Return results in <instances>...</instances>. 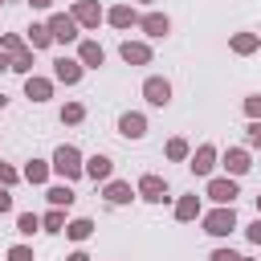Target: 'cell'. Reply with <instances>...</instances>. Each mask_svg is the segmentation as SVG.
<instances>
[{
    "instance_id": "52a82bcc",
    "label": "cell",
    "mask_w": 261,
    "mask_h": 261,
    "mask_svg": "<svg viewBox=\"0 0 261 261\" xmlns=\"http://www.w3.org/2000/svg\"><path fill=\"white\" fill-rule=\"evenodd\" d=\"M220 167H224V175L241 179V175L253 171V151H249V147H228V151L220 155Z\"/></svg>"
},
{
    "instance_id": "8992f818",
    "label": "cell",
    "mask_w": 261,
    "mask_h": 261,
    "mask_svg": "<svg viewBox=\"0 0 261 261\" xmlns=\"http://www.w3.org/2000/svg\"><path fill=\"white\" fill-rule=\"evenodd\" d=\"M45 24H49L53 45H73V41H77V33H82V29H77V20H73L69 12H53Z\"/></svg>"
},
{
    "instance_id": "7c38bea8",
    "label": "cell",
    "mask_w": 261,
    "mask_h": 261,
    "mask_svg": "<svg viewBox=\"0 0 261 261\" xmlns=\"http://www.w3.org/2000/svg\"><path fill=\"white\" fill-rule=\"evenodd\" d=\"M86 77V65L77 61V57H57L53 61V82H61V86H77Z\"/></svg>"
},
{
    "instance_id": "277c9868",
    "label": "cell",
    "mask_w": 261,
    "mask_h": 261,
    "mask_svg": "<svg viewBox=\"0 0 261 261\" xmlns=\"http://www.w3.org/2000/svg\"><path fill=\"white\" fill-rule=\"evenodd\" d=\"M135 196H139V200H147V204H167V200H171V192H167V179H163V175H155V171L139 175V184H135Z\"/></svg>"
},
{
    "instance_id": "d4e9b609",
    "label": "cell",
    "mask_w": 261,
    "mask_h": 261,
    "mask_svg": "<svg viewBox=\"0 0 261 261\" xmlns=\"http://www.w3.org/2000/svg\"><path fill=\"white\" fill-rule=\"evenodd\" d=\"M163 155H167L171 163H188V155H192V143H188L184 135H171V139H167V147H163Z\"/></svg>"
},
{
    "instance_id": "603a6c76",
    "label": "cell",
    "mask_w": 261,
    "mask_h": 261,
    "mask_svg": "<svg viewBox=\"0 0 261 261\" xmlns=\"http://www.w3.org/2000/svg\"><path fill=\"white\" fill-rule=\"evenodd\" d=\"M24 45L37 53V49H49L53 45V37H49V24H41V20H33L29 29H24Z\"/></svg>"
},
{
    "instance_id": "9a60e30c",
    "label": "cell",
    "mask_w": 261,
    "mask_h": 261,
    "mask_svg": "<svg viewBox=\"0 0 261 261\" xmlns=\"http://www.w3.org/2000/svg\"><path fill=\"white\" fill-rule=\"evenodd\" d=\"M102 196H106V204L122 208V204H130V200H135V188H130L126 179H114V175H110V179L102 184Z\"/></svg>"
},
{
    "instance_id": "5b68a950",
    "label": "cell",
    "mask_w": 261,
    "mask_h": 261,
    "mask_svg": "<svg viewBox=\"0 0 261 261\" xmlns=\"http://www.w3.org/2000/svg\"><path fill=\"white\" fill-rule=\"evenodd\" d=\"M204 196H208L212 204H237V196H241V184H237L232 175H208V188H204Z\"/></svg>"
},
{
    "instance_id": "ba28073f",
    "label": "cell",
    "mask_w": 261,
    "mask_h": 261,
    "mask_svg": "<svg viewBox=\"0 0 261 261\" xmlns=\"http://www.w3.org/2000/svg\"><path fill=\"white\" fill-rule=\"evenodd\" d=\"M69 16L77 20V29H98V24L106 20V8H102L98 0H73Z\"/></svg>"
},
{
    "instance_id": "e575fe53",
    "label": "cell",
    "mask_w": 261,
    "mask_h": 261,
    "mask_svg": "<svg viewBox=\"0 0 261 261\" xmlns=\"http://www.w3.org/2000/svg\"><path fill=\"white\" fill-rule=\"evenodd\" d=\"M208 261H241V253H237V249H224V245H220V249H212V253H208Z\"/></svg>"
},
{
    "instance_id": "30bf717a",
    "label": "cell",
    "mask_w": 261,
    "mask_h": 261,
    "mask_svg": "<svg viewBox=\"0 0 261 261\" xmlns=\"http://www.w3.org/2000/svg\"><path fill=\"white\" fill-rule=\"evenodd\" d=\"M118 135H122L126 143L147 139V114H139V110H122V114H118Z\"/></svg>"
},
{
    "instance_id": "f6af8a7d",
    "label": "cell",
    "mask_w": 261,
    "mask_h": 261,
    "mask_svg": "<svg viewBox=\"0 0 261 261\" xmlns=\"http://www.w3.org/2000/svg\"><path fill=\"white\" fill-rule=\"evenodd\" d=\"M0 4H4V0H0Z\"/></svg>"
},
{
    "instance_id": "44dd1931",
    "label": "cell",
    "mask_w": 261,
    "mask_h": 261,
    "mask_svg": "<svg viewBox=\"0 0 261 261\" xmlns=\"http://www.w3.org/2000/svg\"><path fill=\"white\" fill-rule=\"evenodd\" d=\"M77 61L86 69H98V65H106V49L98 41H77Z\"/></svg>"
},
{
    "instance_id": "ac0fdd59",
    "label": "cell",
    "mask_w": 261,
    "mask_h": 261,
    "mask_svg": "<svg viewBox=\"0 0 261 261\" xmlns=\"http://www.w3.org/2000/svg\"><path fill=\"white\" fill-rule=\"evenodd\" d=\"M106 24H114V29H135V24H139V12H135V4L126 0V4H114V8H106Z\"/></svg>"
},
{
    "instance_id": "ffe728a7",
    "label": "cell",
    "mask_w": 261,
    "mask_h": 261,
    "mask_svg": "<svg viewBox=\"0 0 261 261\" xmlns=\"http://www.w3.org/2000/svg\"><path fill=\"white\" fill-rule=\"evenodd\" d=\"M228 49H232L237 57H253V53L261 49V33H232V37H228Z\"/></svg>"
},
{
    "instance_id": "836d02e7",
    "label": "cell",
    "mask_w": 261,
    "mask_h": 261,
    "mask_svg": "<svg viewBox=\"0 0 261 261\" xmlns=\"http://www.w3.org/2000/svg\"><path fill=\"white\" fill-rule=\"evenodd\" d=\"M245 241H249V245H261V216L245 224Z\"/></svg>"
},
{
    "instance_id": "f35d334b",
    "label": "cell",
    "mask_w": 261,
    "mask_h": 261,
    "mask_svg": "<svg viewBox=\"0 0 261 261\" xmlns=\"http://www.w3.org/2000/svg\"><path fill=\"white\" fill-rule=\"evenodd\" d=\"M29 4H33V12H49L53 8V0H29Z\"/></svg>"
},
{
    "instance_id": "6da1fadb",
    "label": "cell",
    "mask_w": 261,
    "mask_h": 261,
    "mask_svg": "<svg viewBox=\"0 0 261 261\" xmlns=\"http://www.w3.org/2000/svg\"><path fill=\"white\" fill-rule=\"evenodd\" d=\"M49 167H53V175H61L65 184H73V179H82V175H86V171H82V167H86V155H82L73 143H61V147L53 151Z\"/></svg>"
},
{
    "instance_id": "8d00e7d4",
    "label": "cell",
    "mask_w": 261,
    "mask_h": 261,
    "mask_svg": "<svg viewBox=\"0 0 261 261\" xmlns=\"http://www.w3.org/2000/svg\"><path fill=\"white\" fill-rule=\"evenodd\" d=\"M12 212V188H0V216Z\"/></svg>"
},
{
    "instance_id": "f1b7e54d",
    "label": "cell",
    "mask_w": 261,
    "mask_h": 261,
    "mask_svg": "<svg viewBox=\"0 0 261 261\" xmlns=\"http://www.w3.org/2000/svg\"><path fill=\"white\" fill-rule=\"evenodd\" d=\"M16 232H20V237L41 232V216H37V212H20V216H16Z\"/></svg>"
},
{
    "instance_id": "cb8c5ba5",
    "label": "cell",
    "mask_w": 261,
    "mask_h": 261,
    "mask_svg": "<svg viewBox=\"0 0 261 261\" xmlns=\"http://www.w3.org/2000/svg\"><path fill=\"white\" fill-rule=\"evenodd\" d=\"M65 237L77 241V245L90 241V237H94V220H90V216H73V220H65Z\"/></svg>"
},
{
    "instance_id": "b9f144b4",
    "label": "cell",
    "mask_w": 261,
    "mask_h": 261,
    "mask_svg": "<svg viewBox=\"0 0 261 261\" xmlns=\"http://www.w3.org/2000/svg\"><path fill=\"white\" fill-rule=\"evenodd\" d=\"M257 216H261V196H257Z\"/></svg>"
},
{
    "instance_id": "d590c367",
    "label": "cell",
    "mask_w": 261,
    "mask_h": 261,
    "mask_svg": "<svg viewBox=\"0 0 261 261\" xmlns=\"http://www.w3.org/2000/svg\"><path fill=\"white\" fill-rule=\"evenodd\" d=\"M245 118H261V94H249L245 98Z\"/></svg>"
},
{
    "instance_id": "d6986e66",
    "label": "cell",
    "mask_w": 261,
    "mask_h": 261,
    "mask_svg": "<svg viewBox=\"0 0 261 261\" xmlns=\"http://www.w3.org/2000/svg\"><path fill=\"white\" fill-rule=\"evenodd\" d=\"M171 212H175V220H179V224H192V220H200V212H204V200H200V196H179Z\"/></svg>"
},
{
    "instance_id": "60d3db41",
    "label": "cell",
    "mask_w": 261,
    "mask_h": 261,
    "mask_svg": "<svg viewBox=\"0 0 261 261\" xmlns=\"http://www.w3.org/2000/svg\"><path fill=\"white\" fill-rule=\"evenodd\" d=\"M4 106H8V98H4V94H0V110H4Z\"/></svg>"
},
{
    "instance_id": "4dcf8cb0",
    "label": "cell",
    "mask_w": 261,
    "mask_h": 261,
    "mask_svg": "<svg viewBox=\"0 0 261 261\" xmlns=\"http://www.w3.org/2000/svg\"><path fill=\"white\" fill-rule=\"evenodd\" d=\"M245 147H249V151H261V118H249V126H245Z\"/></svg>"
},
{
    "instance_id": "4fadbf2b",
    "label": "cell",
    "mask_w": 261,
    "mask_h": 261,
    "mask_svg": "<svg viewBox=\"0 0 261 261\" xmlns=\"http://www.w3.org/2000/svg\"><path fill=\"white\" fill-rule=\"evenodd\" d=\"M118 57H122L126 65H151V57H155V53H151V45H147V41H130V37H126V41L118 45Z\"/></svg>"
},
{
    "instance_id": "3957f363",
    "label": "cell",
    "mask_w": 261,
    "mask_h": 261,
    "mask_svg": "<svg viewBox=\"0 0 261 261\" xmlns=\"http://www.w3.org/2000/svg\"><path fill=\"white\" fill-rule=\"evenodd\" d=\"M216 163H220V151H216V143H200V147L188 155V171H192L196 179H208V175L216 171Z\"/></svg>"
},
{
    "instance_id": "7bdbcfd3",
    "label": "cell",
    "mask_w": 261,
    "mask_h": 261,
    "mask_svg": "<svg viewBox=\"0 0 261 261\" xmlns=\"http://www.w3.org/2000/svg\"><path fill=\"white\" fill-rule=\"evenodd\" d=\"M135 4H155V0H135Z\"/></svg>"
},
{
    "instance_id": "484cf974",
    "label": "cell",
    "mask_w": 261,
    "mask_h": 261,
    "mask_svg": "<svg viewBox=\"0 0 261 261\" xmlns=\"http://www.w3.org/2000/svg\"><path fill=\"white\" fill-rule=\"evenodd\" d=\"M8 69H12V73H20V77H29V73H33V49L12 53V57H8Z\"/></svg>"
},
{
    "instance_id": "8fae6325",
    "label": "cell",
    "mask_w": 261,
    "mask_h": 261,
    "mask_svg": "<svg viewBox=\"0 0 261 261\" xmlns=\"http://www.w3.org/2000/svg\"><path fill=\"white\" fill-rule=\"evenodd\" d=\"M139 29H143V37L159 41V37H167V33H171V16H167V12H159V8H151V12H143V16H139Z\"/></svg>"
},
{
    "instance_id": "1f68e13d",
    "label": "cell",
    "mask_w": 261,
    "mask_h": 261,
    "mask_svg": "<svg viewBox=\"0 0 261 261\" xmlns=\"http://www.w3.org/2000/svg\"><path fill=\"white\" fill-rule=\"evenodd\" d=\"M20 184V171L12 163H0V188H16Z\"/></svg>"
},
{
    "instance_id": "4316f807",
    "label": "cell",
    "mask_w": 261,
    "mask_h": 261,
    "mask_svg": "<svg viewBox=\"0 0 261 261\" xmlns=\"http://www.w3.org/2000/svg\"><path fill=\"white\" fill-rule=\"evenodd\" d=\"M57 118H61L65 126H77V122L86 118V102H65V106L57 110Z\"/></svg>"
},
{
    "instance_id": "74e56055",
    "label": "cell",
    "mask_w": 261,
    "mask_h": 261,
    "mask_svg": "<svg viewBox=\"0 0 261 261\" xmlns=\"http://www.w3.org/2000/svg\"><path fill=\"white\" fill-rule=\"evenodd\" d=\"M65 261H94V257H90V253H86V249H73V253H69V257H65Z\"/></svg>"
},
{
    "instance_id": "5bb4252c",
    "label": "cell",
    "mask_w": 261,
    "mask_h": 261,
    "mask_svg": "<svg viewBox=\"0 0 261 261\" xmlns=\"http://www.w3.org/2000/svg\"><path fill=\"white\" fill-rule=\"evenodd\" d=\"M82 171H86V179H94V184H106V179L114 175V159L98 151V155H90V159H86V167H82Z\"/></svg>"
},
{
    "instance_id": "7a4b0ae2",
    "label": "cell",
    "mask_w": 261,
    "mask_h": 261,
    "mask_svg": "<svg viewBox=\"0 0 261 261\" xmlns=\"http://www.w3.org/2000/svg\"><path fill=\"white\" fill-rule=\"evenodd\" d=\"M200 224H204V232H208V237H228L232 228H241V224H237V208H232V204H216V208L200 212Z\"/></svg>"
},
{
    "instance_id": "2e32d148",
    "label": "cell",
    "mask_w": 261,
    "mask_h": 261,
    "mask_svg": "<svg viewBox=\"0 0 261 261\" xmlns=\"http://www.w3.org/2000/svg\"><path fill=\"white\" fill-rule=\"evenodd\" d=\"M24 98H29V102H49V98H53V77L29 73V77H24Z\"/></svg>"
},
{
    "instance_id": "9c48e42d",
    "label": "cell",
    "mask_w": 261,
    "mask_h": 261,
    "mask_svg": "<svg viewBox=\"0 0 261 261\" xmlns=\"http://www.w3.org/2000/svg\"><path fill=\"white\" fill-rule=\"evenodd\" d=\"M143 98H147V106L163 110V106L171 102V82H167V77H159V73L143 77Z\"/></svg>"
},
{
    "instance_id": "7402d4cb",
    "label": "cell",
    "mask_w": 261,
    "mask_h": 261,
    "mask_svg": "<svg viewBox=\"0 0 261 261\" xmlns=\"http://www.w3.org/2000/svg\"><path fill=\"white\" fill-rule=\"evenodd\" d=\"M45 200H49V208H73V200H77V192L61 179V184H49L45 188Z\"/></svg>"
},
{
    "instance_id": "ab89813d",
    "label": "cell",
    "mask_w": 261,
    "mask_h": 261,
    "mask_svg": "<svg viewBox=\"0 0 261 261\" xmlns=\"http://www.w3.org/2000/svg\"><path fill=\"white\" fill-rule=\"evenodd\" d=\"M4 69H8V53L0 49V73H4Z\"/></svg>"
},
{
    "instance_id": "83f0119b",
    "label": "cell",
    "mask_w": 261,
    "mask_h": 261,
    "mask_svg": "<svg viewBox=\"0 0 261 261\" xmlns=\"http://www.w3.org/2000/svg\"><path fill=\"white\" fill-rule=\"evenodd\" d=\"M41 228H45V232H65V208H49V212L41 216Z\"/></svg>"
},
{
    "instance_id": "ee69618b",
    "label": "cell",
    "mask_w": 261,
    "mask_h": 261,
    "mask_svg": "<svg viewBox=\"0 0 261 261\" xmlns=\"http://www.w3.org/2000/svg\"><path fill=\"white\" fill-rule=\"evenodd\" d=\"M241 261H249V257H241Z\"/></svg>"
},
{
    "instance_id": "e0dca14e",
    "label": "cell",
    "mask_w": 261,
    "mask_h": 261,
    "mask_svg": "<svg viewBox=\"0 0 261 261\" xmlns=\"http://www.w3.org/2000/svg\"><path fill=\"white\" fill-rule=\"evenodd\" d=\"M49 175H53L49 159H29V163L20 167V179H24V184H33V188H45V184H49Z\"/></svg>"
},
{
    "instance_id": "d6a6232c",
    "label": "cell",
    "mask_w": 261,
    "mask_h": 261,
    "mask_svg": "<svg viewBox=\"0 0 261 261\" xmlns=\"http://www.w3.org/2000/svg\"><path fill=\"white\" fill-rule=\"evenodd\" d=\"M4 257H8V261H33V245H12Z\"/></svg>"
},
{
    "instance_id": "f546056e",
    "label": "cell",
    "mask_w": 261,
    "mask_h": 261,
    "mask_svg": "<svg viewBox=\"0 0 261 261\" xmlns=\"http://www.w3.org/2000/svg\"><path fill=\"white\" fill-rule=\"evenodd\" d=\"M0 49L12 57V53H20V49H29V45H24V37H20V33H0Z\"/></svg>"
}]
</instances>
